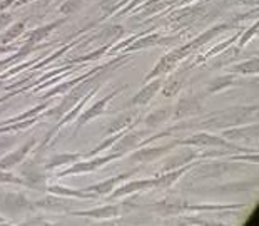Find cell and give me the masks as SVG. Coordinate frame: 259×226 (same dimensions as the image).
Returning <instances> with one entry per match:
<instances>
[{
    "mask_svg": "<svg viewBox=\"0 0 259 226\" xmlns=\"http://www.w3.org/2000/svg\"><path fill=\"white\" fill-rule=\"evenodd\" d=\"M256 114V107H241V109H231L228 112H221L214 118V126H231V124H241L246 123Z\"/></svg>",
    "mask_w": 259,
    "mask_h": 226,
    "instance_id": "cell-1",
    "label": "cell"
},
{
    "mask_svg": "<svg viewBox=\"0 0 259 226\" xmlns=\"http://www.w3.org/2000/svg\"><path fill=\"white\" fill-rule=\"evenodd\" d=\"M197 112H201V101L197 97L191 96V97L183 99V101L176 106L174 118H184V116H191Z\"/></svg>",
    "mask_w": 259,
    "mask_h": 226,
    "instance_id": "cell-2",
    "label": "cell"
},
{
    "mask_svg": "<svg viewBox=\"0 0 259 226\" xmlns=\"http://www.w3.org/2000/svg\"><path fill=\"white\" fill-rule=\"evenodd\" d=\"M184 144H194V146H231L226 139H221V137H218V136L206 134V132H201V134L192 136L191 139L184 141Z\"/></svg>",
    "mask_w": 259,
    "mask_h": 226,
    "instance_id": "cell-3",
    "label": "cell"
},
{
    "mask_svg": "<svg viewBox=\"0 0 259 226\" xmlns=\"http://www.w3.org/2000/svg\"><path fill=\"white\" fill-rule=\"evenodd\" d=\"M184 208H186V203L181 201V200H166V201H161L156 206H152L154 211H157L159 214H162V216L178 214V213L183 211Z\"/></svg>",
    "mask_w": 259,
    "mask_h": 226,
    "instance_id": "cell-4",
    "label": "cell"
},
{
    "mask_svg": "<svg viewBox=\"0 0 259 226\" xmlns=\"http://www.w3.org/2000/svg\"><path fill=\"white\" fill-rule=\"evenodd\" d=\"M169 147H172V144L162 146V147H149V149H141L136 154H132V159H134V161H139V163H151L156 158L162 156L164 153H167Z\"/></svg>",
    "mask_w": 259,
    "mask_h": 226,
    "instance_id": "cell-5",
    "label": "cell"
},
{
    "mask_svg": "<svg viewBox=\"0 0 259 226\" xmlns=\"http://www.w3.org/2000/svg\"><path fill=\"white\" fill-rule=\"evenodd\" d=\"M32 144H34V141L27 142V144H25V146H22L19 151H15L14 154H10V156H7V158H4L2 161H0V169H9V168L15 166V164L22 163V159H24L25 154L29 153V149L32 147Z\"/></svg>",
    "mask_w": 259,
    "mask_h": 226,
    "instance_id": "cell-6",
    "label": "cell"
},
{
    "mask_svg": "<svg viewBox=\"0 0 259 226\" xmlns=\"http://www.w3.org/2000/svg\"><path fill=\"white\" fill-rule=\"evenodd\" d=\"M196 158V153L191 151V149H186V151H181L179 154H176V156L169 158L166 164H164V171H170V169H176L179 166H183V164L189 163L191 159Z\"/></svg>",
    "mask_w": 259,
    "mask_h": 226,
    "instance_id": "cell-7",
    "label": "cell"
},
{
    "mask_svg": "<svg viewBox=\"0 0 259 226\" xmlns=\"http://www.w3.org/2000/svg\"><path fill=\"white\" fill-rule=\"evenodd\" d=\"M228 169L226 164L221 163H209V164H204L202 168H199L196 171V176L197 178H218L221 176L224 171Z\"/></svg>",
    "mask_w": 259,
    "mask_h": 226,
    "instance_id": "cell-8",
    "label": "cell"
},
{
    "mask_svg": "<svg viewBox=\"0 0 259 226\" xmlns=\"http://www.w3.org/2000/svg\"><path fill=\"white\" fill-rule=\"evenodd\" d=\"M161 89V81H154L152 84H149L147 87H144L142 91L137 92V96L132 99V104H147L151 99L154 97V94Z\"/></svg>",
    "mask_w": 259,
    "mask_h": 226,
    "instance_id": "cell-9",
    "label": "cell"
},
{
    "mask_svg": "<svg viewBox=\"0 0 259 226\" xmlns=\"http://www.w3.org/2000/svg\"><path fill=\"white\" fill-rule=\"evenodd\" d=\"M114 158H117V156H115V154H114V156L101 158V159H96V161H89V163L75 164V166H72L70 169L65 171V173H64L62 176H65V174H70V173H85V171H92V169H96V168L101 166V164L107 163V161H111V159H114Z\"/></svg>",
    "mask_w": 259,
    "mask_h": 226,
    "instance_id": "cell-10",
    "label": "cell"
},
{
    "mask_svg": "<svg viewBox=\"0 0 259 226\" xmlns=\"http://www.w3.org/2000/svg\"><path fill=\"white\" fill-rule=\"evenodd\" d=\"M24 174H25V184L30 186V188H44L46 184V178L38 173L34 166H27L24 168Z\"/></svg>",
    "mask_w": 259,
    "mask_h": 226,
    "instance_id": "cell-11",
    "label": "cell"
},
{
    "mask_svg": "<svg viewBox=\"0 0 259 226\" xmlns=\"http://www.w3.org/2000/svg\"><path fill=\"white\" fill-rule=\"evenodd\" d=\"M170 114H172V107L157 109V111H154L152 114H149V116H147L146 124L149 126V128H154V126H157V124L164 123V121H166Z\"/></svg>",
    "mask_w": 259,
    "mask_h": 226,
    "instance_id": "cell-12",
    "label": "cell"
},
{
    "mask_svg": "<svg viewBox=\"0 0 259 226\" xmlns=\"http://www.w3.org/2000/svg\"><path fill=\"white\" fill-rule=\"evenodd\" d=\"M137 142H139V134H137V132H131V134H125L120 137V141L115 144V151L125 153V151L132 149V147H136Z\"/></svg>",
    "mask_w": 259,
    "mask_h": 226,
    "instance_id": "cell-13",
    "label": "cell"
},
{
    "mask_svg": "<svg viewBox=\"0 0 259 226\" xmlns=\"http://www.w3.org/2000/svg\"><path fill=\"white\" fill-rule=\"evenodd\" d=\"M112 96H114V94L107 96L106 99H102V101H99V102L96 104V106H92V107L89 109V111H85V114L82 116V118H80L79 121H77V123H79V124H84V123H87V121H89V119L96 118V116H99V114H101V112L104 111V109H106L107 102H109V101H111V99H112Z\"/></svg>",
    "mask_w": 259,
    "mask_h": 226,
    "instance_id": "cell-14",
    "label": "cell"
},
{
    "mask_svg": "<svg viewBox=\"0 0 259 226\" xmlns=\"http://www.w3.org/2000/svg\"><path fill=\"white\" fill-rule=\"evenodd\" d=\"M154 186V181H136V183H131V184H125L122 186L120 190H117L114 193V196H124V195H129L132 191H139V190H147V188H152Z\"/></svg>",
    "mask_w": 259,
    "mask_h": 226,
    "instance_id": "cell-15",
    "label": "cell"
},
{
    "mask_svg": "<svg viewBox=\"0 0 259 226\" xmlns=\"http://www.w3.org/2000/svg\"><path fill=\"white\" fill-rule=\"evenodd\" d=\"M124 178H127V174H120V176H115V178H111L109 181H104V183H99L96 186H91V188L87 190H94L97 193H102V195H107V193H111V190H114V186L119 183V181H122Z\"/></svg>",
    "mask_w": 259,
    "mask_h": 226,
    "instance_id": "cell-16",
    "label": "cell"
},
{
    "mask_svg": "<svg viewBox=\"0 0 259 226\" xmlns=\"http://www.w3.org/2000/svg\"><path fill=\"white\" fill-rule=\"evenodd\" d=\"M136 118V114L134 112H127V114H122L120 118H117L115 121H112V124L109 126V129L107 132L109 134H114V132H119L120 129H124L125 126H129L132 123V119Z\"/></svg>",
    "mask_w": 259,
    "mask_h": 226,
    "instance_id": "cell-17",
    "label": "cell"
},
{
    "mask_svg": "<svg viewBox=\"0 0 259 226\" xmlns=\"http://www.w3.org/2000/svg\"><path fill=\"white\" fill-rule=\"evenodd\" d=\"M226 137H231V139H241V137H249V136H257V124L249 126V128L244 129H234V131H226L224 132Z\"/></svg>",
    "mask_w": 259,
    "mask_h": 226,
    "instance_id": "cell-18",
    "label": "cell"
},
{
    "mask_svg": "<svg viewBox=\"0 0 259 226\" xmlns=\"http://www.w3.org/2000/svg\"><path fill=\"white\" fill-rule=\"evenodd\" d=\"M119 209L115 206H104L99 209H91V211H84L82 214H87V216H94V218H112L117 216Z\"/></svg>",
    "mask_w": 259,
    "mask_h": 226,
    "instance_id": "cell-19",
    "label": "cell"
},
{
    "mask_svg": "<svg viewBox=\"0 0 259 226\" xmlns=\"http://www.w3.org/2000/svg\"><path fill=\"white\" fill-rule=\"evenodd\" d=\"M122 27L120 25H112V27H107L106 30H102L101 34L97 35V41L99 42H111L114 39H117L122 35Z\"/></svg>",
    "mask_w": 259,
    "mask_h": 226,
    "instance_id": "cell-20",
    "label": "cell"
},
{
    "mask_svg": "<svg viewBox=\"0 0 259 226\" xmlns=\"http://www.w3.org/2000/svg\"><path fill=\"white\" fill-rule=\"evenodd\" d=\"M181 174H183V169H181V171H174V173H167V174H164V176H159V178L152 179L154 186H156V188H167V186L172 184Z\"/></svg>",
    "mask_w": 259,
    "mask_h": 226,
    "instance_id": "cell-21",
    "label": "cell"
},
{
    "mask_svg": "<svg viewBox=\"0 0 259 226\" xmlns=\"http://www.w3.org/2000/svg\"><path fill=\"white\" fill-rule=\"evenodd\" d=\"M59 24H60V22H56V24H52V25H46V27H42V29H37V30L32 32V35L29 39V47L34 46L35 42H40L44 37H47L54 29H56Z\"/></svg>",
    "mask_w": 259,
    "mask_h": 226,
    "instance_id": "cell-22",
    "label": "cell"
},
{
    "mask_svg": "<svg viewBox=\"0 0 259 226\" xmlns=\"http://www.w3.org/2000/svg\"><path fill=\"white\" fill-rule=\"evenodd\" d=\"M233 82H234L233 77H218L216 81L209 84L207 91H209V92H218V91L224 89V87H229L231 84H233Z\"/></svg>",
    "mask_w": 259,
    "mask_h": 226,
    "instance_id": "cell-23",
    "label": "cell"
},
{
    "mask_svg": "<svg viewBox=\"0 0 259 226\" xmlns=\"http://www.w3.org/2000/svg\"><path fill=\"white\" fill-rule=\"evenodd\" d=\"M233 72H241V74H249V72H257V59L247 60L244 64L236 65L234 69H231Z\"/></svg>",
    "mask_w": 259,
    "mask_h": 226,
    "instance_id": "cell-24",
    "label": "cell"
},
{
    "mask_svg": "<svg viewBox=\"0 0 259 226\" xmlns=\"http://www.w3.org/2000/svg\"><path fill=\"white\" fill-rule=\"evenodd\" d=\"M79 159V154H62V156H56L54 159H51V164L49 168L52 166H60V164H65V163H74Z\"/></svg>",
    "mask_w": 259,
    "mask_h": 226,
    "instance_id": "cell-25",
    "label": "cell"
},
{
    "mask_svg": "<svg viewBox=\"0 0 259 226\" xmlns=\"http://www.w3.org/2000/svg\"><path fill=\"white\" fill-rule=\"evenodd\" d=\"M24 24H22V22H19V24H15L12 29L10 30H7L5 32V34L2 35V42H9V41H12V39H15L17 35H20L22 32H24Z\"/></svg>",
    "mask_w": 259,
    "mask_h": 226,
    "instance_id": "cell-26",
    "label": "cell"
},
{
    "mask_svg": "<svg viewBox=\"0 0 259 226\" xmlns=\"http://www.w3.org/2000/svg\"><path fill=\"white\" fill-rule=\"evenodd\" d=\"M161 41H162V39L159 37V35H152V37L142 39V41L134 44V46H131L129 51H136V49H141V47H144V46H152V44H157V42H161Z\"/></svg>",
    "mask_w": 259,
    "mask_h": 226,
    "instance_id": "cell-27",
    "label": "cell"
},
{
    "mask_svg": "<svg viewBox=\"0 0 259 226\" xmlns=\"http://www.w3.org/2000/svg\"><path fill=\"white\" fill-rule=\"evenodd\" d=\"M80 4H82V0H67V2H65L62 7H60V12L65 14V15H69V14L75 12V10L80 7Z\"/></svg>",
    "mask_w": 259,
    "mask_h": 226,
    "instance_id": "cell-28",
    "label": "cell"
},
{
    "mask_svg": "<svg viewBox=\"0 0 259 226\" xmlns=\"http://www.w3.org/2000/svg\"><path fill=\"white\" fill-rule=\"evenodd\" d=\"M52 193H59V195H72V196H80V198H89L91 195L87 193H80V191H70L67 188H59V186H52L51 188Z\"/></svg>",
    "mask_w": 259,
    "mask_h": 226,
    "instance_id": "cell-29",
    "label": "cell"
},
{
    "mask_svg": "<svg viewBox=\"0 0 259 226\" xmlns=\"http://www.w3.org/2000/svg\"><path fill=\"white\" fill-rule=\"evenodd\" d=\"M181 89V82H178V81H174V82H167V86L164 87V96H170V94H176Z\"/></svg>",
    "mask_w": 259,
    "mask_h": 226,
    "instance_id": "cell-30",
    "label": "cell"
},
{
    "mask_svg": "<svg viewBox=\"0 0 259 226\" xmlns=\"http://www.w3.org/2000/svg\"><path fill=\"white\" fill-rule=\"evenodd\" d=\"M0 183H24V181H20L19 178H14L12 174L4 173V171L0 169Z\"/></svg>",
    "mask_w": 259,
    "mask_h": 226,
    "instance_id": "cell-31",
    "label": "cell"
},
{
    "mask_svg": "<svg viewBox=\"0 0 259 226\" xmlns=\"http://www.w3.org/2000/svg\"><path fill=\"white\" fill-rule=\"evenodd\" d=\"M10 22H12V15L10 14H2L0 15V30H4Z\"/></svg>",
    "mask_w": 259,
    "mask_h": 226,
    "instance_id": "cell-32",
    "label": "cell"
},
{
    "mask_svg": "<svg viewBox=\"0 0 259 226\" xmlns=\"http://www.w3.org/2000/svg\"><path fill=\"white\" fill-rule=\"evenodd\" d=\"M252 34H256V27H254V29H251V30H247V34H246L244 37H242V41H241V46H244V44L247 42V39H249V37H252Z\"/></svg>",
    "mask_w": 259,
    "mask_h": 226,
    "instance_id": "cell-33",
    "label": "cell"
},
{
    "mask_svg": "<svg viewBox=\"0 0 259 226\" xmlns=\"http://www.w3.org/2000/svg\"><path fill=\"white\" fill-rule=\"evenodd\" d=\"M242 2H244V4H251V5L254 4V5H256V4H257V0H242Z\"/></svg>",
    "mask_w": 259,
    "mask_h": 226,
    "instance_id": "cell-34",
    "label": "cell"
},
{
    "mask_svg": "<svg viewBox=\"0 0 259 226\" xmlns=\"http://www.w3.org/2000/svg\"><path fill=\"white\" fill-rule=\"evenodd\" d=\"M40 2H42V4H49L51 0H40Z\"/></svg>",
    "mask_w": 259,
    "mask_h": 226,
    "instance_id": "cell-35",
    "label": "cell"
},
{
    "mask_svg": "<svg viewBox=\"0 0 259 226\" xmlns=\"http://www.w3.org/2000/svg\"><path fill=\"white\" fill-rule=\"evenodd\" d=\"M2 221H4V219H2V218H0V223H2Z\"/></svg>",
    "mask_w": 259,
    "mask_h": 226,
    "instance_id": "cell-36",
    "label": "cell"
}]
</instances>
